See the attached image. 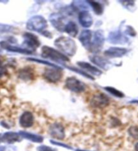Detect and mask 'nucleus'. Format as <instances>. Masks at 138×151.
I'll list each match as a JSON object with an SVG mask.
<instances>
[{
	"instance_id": "nucleus-7",
	"label": "nucleus",
	"mask_w": 138,
	"mask_h": 151,
	"mask_svg": "<svg viewBox=\"0 0 138 151\" xmlns=\"http://www.w3.org/2000/svg\"><path fill=\"white\" fill-rule=\"evenodd\" d=\"M66 87L70 91L75 93L83 92L85 89V84L75 77H68L65 81Z\"/></svg>"
},
{
	"instance_id": "nucleus-12",
	"label": "nucleus",
	"mask_w": 138,
	"mask_h": 151,
	"mask_svg": "<svg viewBox=\"0 0 138 151\" xmlns=\"http://www.w3.org/2000/svg\"><path fill=\"white\" fill-rule=\"evenodd\" d=\"M127 51V49L124 48L110 47L105 50L104 55L108 58H120L125 55Z\"/></svg>"
},
{
	"instance_id": "nucleus-11",
	"label": "nucleus",
	"mask_w": 138,
	"mask_h": 151,
	"mask_svg": "<svg viewBox=\"0 0 138 151\" xmlns=\"http://www.w3.org/2000/svg\"><path fill=\"white\" fill-rule=\"evenodd\" d=\"M108 41L114 44H124L127 43L128 39L123 35L120 31H115L110 32L108 35Z\"/></svg>"
},
{
	"instance_id": "nucleus-3",
	"label": "nucleus",
	"mask_w": 138,
	"mask_h": 151,
	"mask_svg": "<svg viewBox=\"0 0 138 151\" xmlns=\"http://www.w3.org/2000/svg\"><path fill=\"white\" fill-rule=\"evenodd\" d=\"M26 29L30 31L41 33L48 27V22L43 17L36 15L31 17L26 23Z\"/></svg>"
},
{
	"instance_id": "nucleus-36",
	"label": "nucleus",
	"mask_w": 138,
	"mask_h": 151,
	"mask_svg": "<svg viewBox=\"0 0 138 151\" xmlns=\"http://www.w3.org/2000/svg\"><path fill=\"white\" fill-rule=\"evenodd\" d=\"M0 142H1V134H0Z\"/></svg>"
},
{
	"instance_id": "nucleus-14",
	"label": "nucleus",
	"mask_w": 138,
	"mask_h": 151,
	"mask_svg": "<svg viewBox=\"0 0 138 151\" xmlns=\"http://www.w3.org/2000/svg\"><path fill=\"white\" fill-rule=\"evenodd\" d=\"M92 34L93 33L92 31L86 29L82 31L81 34H80L79 40L81 42L82 46L84 48H85L87 50H90V46H91V42H92Z\"/></svg>"
},
{
	"instance_id": "nucleus-33",
	"label": "nucleus",
	"mask_w": 138,
	"mask_h": 151,
	"mask_svg": "<svg viewBox=\"0 0 138 151\" xmlns=\"http://www.w3.org/2000/svg\"><path fill=\"white\" fill-rule=\"evenodd\" d=\"M6 147L4 146H0V151H5Z\"/></svg>"
},
{
	"instance_id": "nucleus-24",
	"label": "nucleus",
	"mask_w": 138,
	"mask_h": 151,
	"mask_svg": "<svg viewBox=\"0 0 138 151\" xmlns=\"http://www.w3.org/2000/svg\"><path fill=\"white\" fill-rule=\"evenodd\" d=\"M104 88L106 91L110 93L111 95H114V96L117 97H124V93H122L121 91L116 89L115 88L112 87V86H105Z\"/></svg>"
},
{
	"instance_id": "nucleus-1",
	"label": "nucleus",
	"mask_w": 138,
	"mask_h": 151,
	"mask_svg": "<svg viewBox=\"0 0 138 151\" xmlns=\"http://www.w3.org/2000/svg\"><path fill=\"white\" fill-rule=\"evenodd\" d=\"M54 45L66 56H74L77 50V46L75 42L69 37L60 36L58 37L55 40Z\"/></svg>"
},
{
	"instance_id": "nucleus-5",
	"label": "nucleus",
	"mask_w": 138,
	"mask_h": 151,
	"mask_svg": "<svg viewBox=\"0 0 138 151\" xmlns=\"http://www.w3.org/2000/svg\"><path fill=\"white\" fill-rule=\"evenodd\" d=\"M90 51L92 52H98L103 48L105 36L102 30H97L93 33Z\"/></svg>"
},
{
	"instance_id": "nucleus-28",
	"label": "nucleus",
	"mask_w": 138,
	"mask_h": 151,
	"mask_svg": "<svg viewBox=\"0 0 138 151\" xmlns=\"http://www.w3.org/2000/svg\"><path fill=\"white\" fill-rule=\"evenodd\" d=\"M31 74L32 73L28 72L27 70H22L20 71L19 78L23 80H28L31 78Z\"/></svg>"
},
{
	"instance_id": "nucleus-25",
	"label": "nucleus",
	"mask_w": 138,
	"mask_h": 151,
	"mask_svg": "<svg viewBox=\"0 0 138 151\" xmlns=\"http://www.w3.org/2000/svg\"><path fill=\"white\" fill-rule=\"evenodd\" d=\"M28 61H31L37 62V63H39L45 64V65H48V66H50V67H52V68H60V67H59V66L55 65V64L51 63H50V62H48V61H43V60L38 59H36V58H28Z\"/></svg>"
},
{
	"instance_id": "nucleus-15",
	"label": "nucleus",
	"mask_w": 138,
	"mask_h": 151,
	"mask_svg": "<svg viewBox=\"0 0 138 151\" xmlns=\"http://www.w3.org/2000/svg\"><path fill=\"white\" fill-rule=\"evenodd\" d=\"M34 116L31 112L26 111L23 112L20 117L19 123L24 128L31 127L34 124Z\"/></svg>"
},
{
	"instance_id": "nucleus-22",
	"label": "nucleus",
	"mask_w": 138,
	"mask_h": 151,
	"mask_svg": "<svg viewBox=\"0 0 138 151\" xmlns=\"http://www.w3.org/2000/svg\"><path fill=\"white\" fill-rule=\"evenodd\" d=\"M87 3L97 15H102L104 12V6L102 4L95 1H88Z\"/></svg>"
},
{
	"instance_id": "nucleus-21",
	"label": "nucleus",
	"mask_w": 138,
	"mask_h": 151,
	"mask_svg": "<svg viewBox=\"0 0 138 151\" xmlns=\"http://www.w3.org/2000/svg\"><path fill=\"white\" fill-rule=\"evenodd\" d=\"M64 32H66L71 37H76L79 32V28L75 22L70 21L65 25Z\"/></svg>"
},
{
	"instance_id": "nucleus-23",
	"label": "nucleus",
	"mask_w": 138,
	"mask_h": 151,
	"mask_svg": "<svg viewBox=\"0 0 138 151\" xmlns=\"http://www.w3.org/2000/svg\"><path fill=\"white\" fill-rule=\"evenodd\" d=\"M87 1H75L73 2L72 6L73 9H75V10H84L85 9H88V4H86Z\"/></svg>"
},
{
	"instance_id": "nucleus-20",
	"label": "nucleus",
	"mask_w": 138,
	"mask_h": 151,
	"mask_svg": "<svg viewBox=\"0 0 138 151\" xmlns=\"http://www.w3.org/2000/svg\"><path fill=\"white\" fill-rule=\"evenodd\" d=\"M90 61L95 65L99 66L100 68L104 69V70H107L108 65L110 63L107 59H104V57L97 56V55H93V56L90 57Z\"/></svg>"
},
{
	"instance_id": "nucleus-18",
	"label": "nucleus",
	"mask_w": 138,
	"mask_h": 151,
	"mask_svg": "<svg viewBox=\"0 0 138 151\" xmlns=\"http://www.w3.org/2000/svg\"><path fill=\"white\" fill-rule=\"evenodd\" d=\"M18 134L21 137L30 140L33 142L41 143L43 141V137L39 135L31 134V133L24 132V131H21V132H19Z\"/></svg>"
},
{
	"instance_id": "nucleus-10",
	"label": "nucleus",
	"mask_w": 138,
	"mask_h": 151,
	"mask_svg": "<svg viewBox=\"0 0 138 151\" xmlns=\"http://www.w3.org/2000/svg\"><path fill=\"white\" fill-rule=\"evenodd\" d=\"M49 134L53 138L62 139L65 137L64 127L60 123H53L49 127Z\"/></svg>"
},
{
	"instance_id": "nucleus-37",
	"label": "nucleus",
	"mask_w": 138,
	"mask_h": 151,
	"mask_svg": "<svg viewBox=\"0 0 138 151\" xmlns=\"http://www.w3.org/2000/svg\"><path fill=\"white\" fill-rule=\"evenodd\" d=\"M76 151H87V150H77Z\"/></svg>"
},
{
	"instance_id": "nucleus-13",
	"label": "nucleus",
	"mask_w": 138,
	"mask_h": 151,
	"mask_svg": "<svg viewBox=\"0 0 138 151\" xmlns=\"http://www.w3.org/2000/svg\"><path fill=\"white\" fill-rule=\"evenodd\" d=\"M0 47L3 49H5L10 52H18L21 53V54H24V55H31L32 52H29L27 50L24 49L23 47H19V46H13L12 44H9L8 42L6 41H1L0 42Z\"/></svg>"
},
{
	"instance_id": "nucleus-34",
	"label": "nucleus",
	"mask_w": 138,
	"mask_h": 151,
	"mask_svg": "<svg viewBox=\"0 0 138 151\" xmlns=\"http://www.w3.org/2000/svg\"><path fill=\"white\" fill-rule=\"evenodd\" d=\"M135 151H138V142L135 144Z\"/></svg>"
},
{
	"instance_id": "nucleus-29",
	"label": "nucleus",
	"mask_w": 138,
	"mask_h": 151,
	"mask_svg": "<svg viewBox=\"0 0 138 151\" xmlns=\"http://www.w3.org/2000/svg\"><path fill=\"white\" fill-rule=\"evenodd\" d=\"M125 33L127 35H130V36H132V37H135L137 34L134 29H133L132 27L129 26V25L127 27L126 30H125Z\"/></svg>"
},
{
	"instance_id": "nucleus-17",
	"label": "nucleus",
	"mask_w": 138,
	"mask_h": 151,
	"mask_svg": "<svg viewBox=\"0 0 138 151\" xmlns=\"http://www.w3.org/2000/svg\"><path fill=\"white\" fill-rule=\"evenodd\" d=\"M77 65L79 66L80 68L83 69V70H86L92 75L94 76H100L102 74V72L99 69H97L96 67L92 65V64L87 63V62L85 61H78Z\"/></svg>"
},
{
	"instance_id": "nucleus-35",
	"label": "nucleus",
	"mask_w": 138,
	"mask_h": 151,
	"mask_svg": "<svg viewBox=\"0 0 138 151\" xmlns=\"http://www.w3.org/2000/svg\"><path fill=\"white\" fill-rule=\"evenodd\" d=\"M131 103H135V104H138V100H133V101H131Z\"/></svg>"
},
{
	"instance_id": "nucleus-30",
	"label": "nucleus",
	"mask_w": 138,
	"mask_h": 151,
	"mask_svg": "<svg viewBox=\"0 0 138 151\" xmlns=\"http://www.w3.org/2000/svg\"><path fill=\"white\" fill-rule=\"evenodd\" d=\"M37 151H57L55 149L50 147V146H46V145H41L39 146L37 148Z\"/></svg>"
},
{
	"instance_id": "nucleus-32",
	"label": "nucleus",
	"mask_w": 138,
	"mask_h": 151,
	"mask_svg": "<svg viewBox=\"0 0 138 151\" xmlns=\"http://www.w3.org/2000/svg\"><path fill=\"white\" fill-rule=\"evenodd\" d=\"M6 73H7V70H6L5 67L1 65V64H0V78L4 76Z\"/></svg>"
},
{
	"instance_id": "nucleus-8",
	"label": "nucleus",
	"mask_w": 138,
	"mask_h": 151,
	"mask_svg": "<svg viewBox=\"0 0 138 151\" xmlns=\"http://www.w3.org/2000/svg\"><path fill=\"white\" fill-rule=\"evenodd\" d=\"M110 103V99L105 94L98 93L92 97L90 101L91 106L95 108H103L107 106Z\"/></svg>"
},
{
	"instance_id": "nucleus-38",
	"label": "nucleus",
	"mask_w": 138,
	"mask_h": 151,
	"mask_svg": "<svg viewBox=\"0 0 138 151\" xmlns=\"http://www.w3.org/2000/svg\"><path fill=\"white\" fill-rule=\"evenodd\" d=\"M1 49H0V53H1ZM0 64H1V60H0Z\"/></svg>"
},
{
	"instance_id": "nucleus-9",
	"label": "nucleus",
	"mask_w": 138,
	"mask_h": 151,
	"mask_svg": "<svg viewBox=\"0 0 138 151\" xmlns=\"http://www.w3.org/2000/svg\"><path fill=\"white\" fill-rule=\"evenodd\" d=\"M50 22L52 26L59 32H64V17L62 14H58V13H53L49 17Z\"/></svg>"
},
{
	"instance_id": "nucleus-16",
	"label": "nucleus",
	"mask_w": 138,
	"mask_h": 151,
	"mask_svg": "<svg viewBox=\"0 0 138 151\" xmlns=\"http://www.w3.org/2000/svg\"><path fill=\"white\" fill-rule=\"evenodd\" d=\"M79 21L81 25L83 27H90L93 24L92 16L88 11H81L79 14Z\"/></svg>"
},
{
	"instance_id": "nucleus-27",
	"label": "nucleus",
	"mask_w": 138,
	"mask_h": 151,
	"mask_svg": "<svg viewBox=\"0 0 138 151\" xmlns=\"http://www.w3.org/2000/svg\"><path fill=\"white\" fill-rule=\"evenodd\" d=\"M129 134L135 139H138V127L133 126L129 129Z\"/></svg>"
},
{
	"instance_id": "nucleus-4",
	"label": "nucleus",
	"mask_w": 138,
	"mask_h": 151,
	"mask_svg": "<svg viewBox=\"0 0 138 151\" xmlns=\"http://www.w3.org/2000/svg\"><path fill=\"white\" fill-rule=\"evenodd\" d=\"M24 42L22 47L27 50L31 52H35L37 48L40 46V41L36 35L31 33L26 32L23 34Z\"/></svg>"
},
{
	"instance_id": "nucleus-19",
	"label": "nucleus",
	"mask_w": 138,
	"mask_h": 151,
	"mask_svg": "<svg viewBox=\"0 0 138 151\" xmlns=\"http://www.w3.org/2000/svg\"><path fill=\"white\" fill-rule=\"evenodd\" d=\"M20 137L21 136H20L18 133L8 132L1 135V142H4L8 144H13L18 142Z\"/></svg>"
},
{
	"instance_id": "nucleus-39",
	"label": "nucleus",
	"mask_w": 138,
	"mask_h": 151,
	"mask_svg": "<svg viewBox=\"0 0 138 151\" xmlns=\"http://www.w3.org/2000/svg\"><path fill=\"white\" fill-rule=\"evenodd\" d=\"M0 103H1V101H0Z\"/></svg>"
},
{
	"instance_id": "nucleus-31",
	"label": "nucleus",
	"mask_w": 138,
	"mask_h": 151,
	"mask_svg": "<svg viewBox=\"0 0 138 151\" xmlns=\"http://www.w3.org/2000/svg\"><path fill=\"white\" fill-rule=\"evenodd\" d=\"M50 142L52 143V144H55V145L60 146H62V147L67 148H69V149H72V148H71L70 146L66 145V144H62V143H60V142H55V141H52V140H51V141H50Z\"/></svg>"
},
{
	"instance_id": "nucleus-6",
	"label": "nucleus",
	"mask_w": 138,
	"mask_h": 151,
	"mask_svg": "<svg viewBox=\"0 0 138 151\" xmlns=\"http://www.w3.org/2000/svg\"><path fill=\"white\" fill-rule=\"evenodd\" d=\"M43 77L50 83H55L60 81L62 78V68H46L43 72Z\"/></svg>"
},
{
	"instance_id": "nucleus-2",
	"label": "nucleus",
	"mask_w": 138,
	"mask_h": 151,
	"mask_svg": "<svg viewBox=\"0 0 138 151\" xmlns=\"http://www.w3.org/2000/svg\"><path fill=\"white\" fill-rule=\"evenodd\" d=\"M41 57L45 59L52 60L58 63L63 64V65H65L66 62L70 61V59L67 56L48 46H43L42 47Z\"/></svg>"
},
{
	"instance_id": "nucleus-26",
	"label": "nucleus",
	"mask_w": 138,
	"mask_h": 151,
	"mask_svg": "<svg viewBox=\"0 0 138 151\" xmlns=\"http://www.w3.org/2000/svg\"><path fill=\"white\" fill-rule=\"evenodd\" d=\"M66 68H68V69H70V70L73 71V72H77V73H79V74H81V75H83V76L87 78H90V79H92V80H94V78H93L92 75L91 74H87V73H85L83 71H82L81 70H80V69H77L76 68H73V67H69V66H66Z\"/></svg>"
}]
</instances>
